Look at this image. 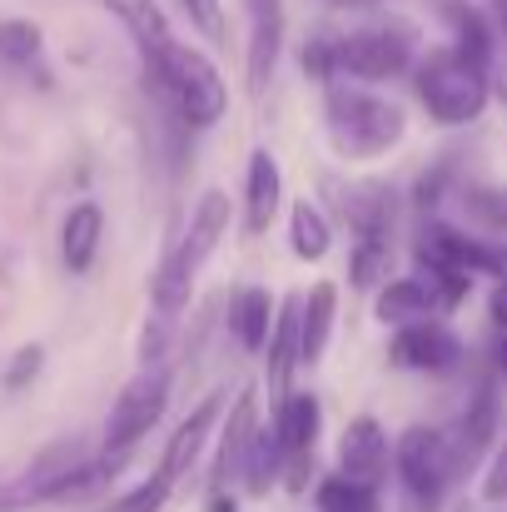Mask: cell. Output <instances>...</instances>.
<instances>
[{
	"label": "cell",
	"mask_w": 507,
	"mask_h": 512,
	"mask_svg": "<svg viewBox=\"0 0 507 512\" xmlns=\"http://www.w3.org/2000/svg\"><path fill=\"white\" fill-rule=\"evenodd\" d=\"M284 199V170L269 150L249 155V174H244V234H264L279 214Z\"/></svg>",
	"instance_id": "5bb4252c"
},
{
	"label": "cell",
	"mask_w": 507,
	"mask_h": 512,
	"mask_svg": "<svg viewBox=\"0 0 507 512\" xmlns=\"http://www.w3.org/2000/svg\"><path fill=\"white\" fill-rule=\"evenodd\" d=\"M498 20H503V35H507V0L498 5Z\"/></svg>",
	"instance_id": "f35d334b"
},
{
	"label": "cell",
	"mask_w": 507,
	"mask_h": 512,
	"mask_svg": "<svg viewBox=\"0 0 507 512\" xmlns=\"http://www.w3.org/2000/svg\"><path fill=\"white\" fill-rule=\"evenodd\" d=\"M448 25H453V50L488 70V65H493V25L483 20V10L453 0V5H448Z\"/></svg>",
	"instance_id": "484cf974"
},
{
	"label": "cell",
	"mask_w": 507,
	"mask_h": 512,
	"mask_svg": "<svg viewBox=\"0 0 507 512\" xmlns=\"http://www.w3.org/2000/svg\"><path fill=\"white\" fill-rule=\"evenodd\" d=\"M239 478H244V493H254V498H264L284 478V443H279L274 428H254L249 453L239 463Z\"/></svg>",
	"instance_id": "7402d4cb"
},
{
	"label": "cell",
	"mask_w": 507,
	"mask_h": 512,
	"mask_svg": "<svg viewBox=\"0 0 507 512\" xmlns=\"http://www.w3.org/2000/svg\"><path fill=\"white\" fill-rule=\"evenodd\" d=\"M279 45H284V0H249V65H244V85L254 100H264L274 65H279Z\"/></svg>",
	"instance_id": "8fae6325"
},
{
	"label": "cell",
	"mask_w": 507,
	"mask_h": 512,
	"mask_svg": "<svg viewBox=\"0 0 507 512\" xmlns=\"http://www.w3.org/2000/svg\"><path fill=\"white\" fill-rule=\"evenodd\" d=\"M45 35L35 20H0V60L5 65H30L40 55Z\"/></svg>",
	"instance_id": "f1b7e54d"
},
{
	"label": "cell",
	"mask_w": 507,
	"mask_h": 512,
	"mask_svg": "<svg viewBox=\"0 0 507 512\" xmlns=\"http://www.w3.org/2000/svg\"><path fill=\"white\" fill-rule=\"evenodd\" d=\"M145 75L155 85V95L169 105V115L184 125V130H209L224 120L229 110V90L214 70L209 55L189 50L184 40L169 35L155 55H145Z\"/></svg>",
	"instance_id": "6da1fadb"
},
{
	"label": "cell",
	"mask_w": 507,
	"mask_h": 512,
	"mask_svg": "<svg viewBox=\"0 0 507 512\" xmlns=\"http://www.w3.org/2000/svg\"><path fill=\"white\" fill-rule=\"evenodd\" d=\"M100 239H105V209L100 204H75L60 224V259L70 274H90L95 254H100Z\"/></svg>",
	"instance_id": "e0dca14e"
},
{
	"label": "cell",
	"mask_w": 507,
	"mask_h": 512,
	"mask_svg": "<svg viewBox=\"0 0 507 512\" xmlns=\"http://www.w3.org/2000/svg\"><path fill=\"white\" fill-rule=\"evenodd\" d=\"M388 358L408 373H448V368L463 363V339L438 319H418V324H403L393 334Z\"/></svg>",
	"instance_id": "9c48e42d"
},
{
	"label": "cell",
	"mask_w": 507,
	"mask_h": 512,
	"mask_svg": "<svg viewBox=\"0 0 507 512\" xmlns=\"http://www.w3.org/2000/svg\"><path fill=\"white\" fill-rule=\"evenodd\" d=\"M319 428H324V408L319 398L304 388V393H284L279 408H274V433L284 443V453H299V448H314L319 443Z\"/></svg>",
	"instance_id": "d6986e66"
},
{
	"label": "cell",
	"mask_w": 507,
	"mask_h": 512,
	"mask_svg": "<svg viewBox=\"0 0 507 512\" xmlns=\"http://www.w3.org/2000/svg\"><path fill=\"white\" fill-rule=\"evenodd\" d=\"M40 368H45V348H40V343H25V348H15V358L5 363V388H10V393L30 388V383L40 378Z\"/></svg>",
	"instance_id": "f546056e"
},
{
	"label": "cell",
	"mask_w": 507,
	"mask_h": 512,
	"mask_svg": "<svg viewBox=\"0 0 507 512\" xmlns=\"http://www.w3.org/2000/svg\"><path fill=\"white\" fill-rule=\"evenodd\" d=\"M483 503H507V443L493 453V463L483 473Z\"/></svg>",
	"instance_id": "836d02e7"
},
{
	"label": "cell",
	"mask_w": 507,
	"mask_h": 512,
	"mask_svg": "<svg viewBox=\"0 0 507 512\" xmlns=\"http://www.w3.org/2000/svg\"><path fill=\"white\" fill-rule=\"evenodd\" d=\"M393 473H398V483H403V503L438 512L443 498H448V488H453V478L463 473V458H458L448 428H423V423H418V428H408V433L398 438V448H393Z\"/></svg>",
	"instance_id": "8992f818"
},
{
	"label": "cell",
	"mask_w": 507,
	"mask_h": 512,
	"mask_svg": "<svg viewBox=\"0 0 507 512\" xmlns=\"http://www.w3.org/2000/svg\"><path fill=\"white\" fill-rule=\"evenodd\" d=\"M209 512H239L234 493L229 488H209Z\"/></svg>",
	"instance_id": "d590c367"
},
{
	"label": "cell",
	"mask_w": 507,
	"mask_h": 512,
	"mask_svg": "<svg viewBox=\"0 0 507 512\" xmlns=\"http://www.w3.org/2000/svg\"><path fill=\"white\" fill-rule=\"evenodd\" d=\"M274 294L269 289H239L234 294V304H229V329H234V339L244 343L249 353H264V343H269V329H274Z\"/></svg>",
	"instance_id": "ffe728a7"
},
{
	"label": "cell",
	"mask_w": 507,
	"mask_h": 512,
	"mask_svg": "<svg viewBox=\"0 0 507 512\" xmlns=\"http://www.w3.org/2000/svg\"><path fill=\"white\" fill-rule=\"evenodd\" d=\"M438 299H433V284L418 274V279H388L378 289V304H373V319L388 324V329H403V324H418V319H433Z\"/></svg>",
	"instance_id": "ac0fdd59"
},
{
	"label": "cell",
	"mask_w": 507,
	"mask_h": 512,
	"mask_svg": "<svg viewBox=\"0 0 507 512\" xmlns=\"http://www.w3.org/2000/svg\"><path fill=\"white\" fill-rule=\"evenodd\" d=\"M319 512H383V503H378V488H363V483L334 473L319 483Z\"/></svg>",
	"instance_id": "4316f807"
},
{
	"label": "cell",
	"mask_w": 507,
	"mask_h": 512,
	"mask_svg": "<svg viewBox=\"0 0 507 512\" xmlns=\"http://www.w3.org/2000/svg\"><path fill=\"white\" fill-rule=\"evenodd\" d=\"M169 493H174V478H169L165 468H155L145 483H135L130 493H120L115 503H105V512H160L169 503Z\"/></svg>",
	"instance_id": "83f0119b"
},
{
	"label": "cell",
	"mask_w": 507,
	"mask_h": 512,
	"mask_svg": "<svg viewBox=\"0 0 507 512\" xmlns=\"http://www.w3.org/2000/svg\"><path fill=\"white\" fill-rule=\"evenodd\" d=\"M219 418H224V393H209V398H204V403L174 428V438H169V448H165V463H160L174 483L194 468V458H199V448H204V438L214 433Z\"/></svg>",
	"instance_id": "2e32d148"
},
{
	"label": "cell",
	"mask_w": 507,
	"mask_h": 512,
	"mask_svg": "<svg viewBox=\"0 0 507 512\" xmlns=\"http://www.w3.org/2000/svg\"><path fill=\"white\" fill-rule=\"evenodd\" d=\"M413 80H418L423 110H428L443 130L473 125V120L488 110V70L473 65L468 55H458L453 45L423 50V55L413 60Z\"/></svg>",
	"instance_id": "277c9868"
},
{
	"label": "cell",
	"mask_w": 507,
	"mask_h": 512,
	"mask_svg": "<svg viewBox=\"0 0 507 512\" xmlns=\"http://www.w3.org/2000/svg\"><path fill=\"white\" fill-rule=\"evenodd\" d=\"M169 388H174V368H160V363L125 383V393L115 398V408H110V418H105L100 473H120V468H125V458L140 448V438L165 418Z\"/></svg>",
	"instance_id": "52a82bcc"
},
{
	"label": "cell",
	"mask_w": 507,
	"mask_h": 512,
	"mask_svg": "<svg viewBox=\"0 0 507 512\" xmlns=\"http://www.w3.org/2000/svg\"><path fill=\"white\" fill-rule=\"evenodd\" d=\"M388 264H393L388 234H353V254H348V279H353V289L378 294V289L388 284Z\"/></svg>",
	"instance_id": "d4e9b609"
},
{
	"label": "cell",
	"mask_w": 507,
	"mask_h": 512,
	"mask_svg": "<svg viewBox=\"0 0 507 512\" xmlns=\"http://www.w3.org/2000/svg\"><path fill=\"white\" fill-rule=\"evenodd\" d=\"M493 428H498V393H493V388H478V393L468 398V408H463L458 428H448V438H453L458 458L468 463V458H478V453L488 448Z\"/></svg>",
	"instance_id": "44dd1931"
},
{
	"label": "cell",
	"mask_w": 507,
	"mask_h": 512,
	"mask_svg": "<svg viewBox=\"0 0 507 512\" xmlns=\"http://www.w3.org/2000/svg\"><path fill=\"white\" fill-rule=\"evenodd\" d=\"M299 304H304V294H289L279 309H274V329H269V363H264V383H269V393L274 398H284L289 393V378L304 368V358H299Z\"/></svg>",
	"instance_id": "7c38bea8"
},
{
	"label": "cell",
	"mask_w": 507,
	"mask_h": 512,
	"mask_svg": "<svg viewBox=\"0 0 507 512\" xmlns=\"http://www.w3.org/2000/svg\"><path fill=\"white\" fill-rule=\"evenodd\" d=\"M338 204H343L353 234H393V194L383 184L338 189Z\"/></svg>",
	"instance_id": "603a6c76"
},
{
	"label": "cell",
	"mask_w": 507,
	"mask_h": 512,
	"mask_svg": "<svg viewBox=\"0 0 507 512\" xmlns=\"http://www.w3.org/2000/svg\"><path fill=\"white\" fill-rule=\"evenodd\" d=\"M488 314H493V324L507 334V279H498V289H493V304H488Z\"/></svg>",
	"instance_id": "e575fe53"
},
{
	"label": "cell",
	"mask_w": 507,
	"mask_h": 512,
	"mask_svg": "<svg viewBox=\"0 0 507 512\" xmlns=\"http://www.w3.org/2000/svg\"><path fill=\"white\" fill-rule=\"evenodd\" d=\"M334 319H338V284L319 279L304 294V304H299V358H304V368H319L324 363Z\"/></svg>",
	"instance_id": "9a60e30c"
},
{
	"label": "cell",
	"mask_w": 507,
	"mask_h": 512,
	"mask_svg": "<svg viewBox=\"0 0 507 512\" xmlns=\"http://www.w3.org/2000/svg\"><path fill=\"white\" fill-rule=\"evenodd\" d=\"M95 478H100V458H90L85 438H60V443L45 448L20 478L0 483V512L75 498V493H85Z\"/></svg>",
	"instance_id": "5b68a950"
},
{
	"label": "cell",
	"mask_w": 507,
	"mask_h": 512,
	"mask_svg": "<svg viewBox=\"0 0 507 512\" xmlns=\"http://www.w3.org/2000/svg\"><path fill=\"white\" fill-rule=\"evenodd\" d=\"M289 249H294L304 264H319V259L334 249V224L324 219L319 204L299 199V204L289 209Z\"/></svg>",
	"instance_id": "cb8c5ba5"
},
{
	"label": "cell",
	"mask_w": 507,
	"mask_h": 512,
	"mask_svg": "<svg viewBox=\"0 0 507 512\" xmlns=\"http://www.w3.org/2000/svg\"><path fill=\"white\" fill-rule=\"evenodd\" d=\"M259 428V393L244 388L224 418V433H219V458H214V473H209V488H229V478H239V463L249 453V438Z\"/></svg>",
	"instance_id": "4fadbf2b"
},
{
	"label": "cell",
	"mask_w": 507,
	"mask_h": 512,
	"mask_svg": "<svg viewBox=\"0 0 507 512\" xmlns=\"http://www.w3.org/2000/svg\"><path fill=\"white\" fill-rule=\"evenodd\" d=\"M229 234V194L224 189H204L194 214H189V229L179 234V244L165 254V264L155 269L150 279V299L160 314H179L194 294V274L209 264V254L219 249V239Z\"/></svg>",
	"instance_id": "3957f363"
},
{
	"label": "cell",
	"mask_w": 507,
	"mask_h": 512,
	"mask_svg": "<svg viewBox=\"0 0 507 512\" xmlns=\"http://www.w3.org/2000/svg\"><path fill=\"white\" fill-rule=\"evenodd\" d=\"M184 10H189V25H199V35L209 40V45H224L229 35H224V5L219 0H179Z\"/></svg>",
	"instance_id": "4dcf8cb0"
},
{
	"label": "cell",
	"mask_w": 507,
	"mask_h": 512,
	"mask_svg": "<svg viewBox=\"0 0 507 512\" xmlns=\"http://www.w3.org/2000/svg\"><path fill=\"white\" fill-rule=\"evenodd\" d=\"M338 10H368V5H378V0H329Z\"/></svg>",
	"instance_id": "8d00e7d4"
},
{
	"label": "cell",
	"mask_w": 507,
	"mask_h": 512,
	"mask_svg": "<svg viewBox=\"0 0 507 512\" xmlns=\"http://www.w3.org/2000/svg\"><path fill=\"white\" fill-rule=\"evenodd\" d=\"M498 368L507 373V334H503V343H498Z\"/></svg>",
	"instance_id": "74e56055"
},
{
	"label": "cell",
	"mask_w": 507,
	"mask_h": 512,
	"mask_svg": "<svg viewBox=\"0 0 507 512\" xmlns=\"http://www.w3.org/2000/svg\"><path fill=\"white\" fill-rule=\"evenodd\" d=\"M304 75H314V80H334L338 75V40L329 35H314L309 45H304Z\"/></svg>",
	"instance_id": "1f68e13d"
},
{
	"label": "cell",
	"mask_w": 507,
	"mask_h": 512,
	"mask_svg": "<svg viewBox=\"0 0 507 512\" xmlns=\"http://www.w3.org/2000/svg\"><path fill=\"white\" fill-rule=\"evenodd\" d=\"M388 468H393V453H388V438H383V423L373 413H358L343 438H338V473L363 483V488H383L388 483Z\"/></svg>",
	"instance_id": "30bf717a"
},
{
	"label": "cell",
	"mask_w": 507,
	"mask_h": 512,
	"mask_svg": "<svg viewBox=\"0 0 507 512\" xmlns=\"http://www.w3.org/2000/svg\"><path fill=\"white\" fill-rule=\"evenodd\" d=\"M294 498H304L309 493V483H314V448H299V453H284V478H279Z\"/></svg>",
	"instance_id": "d6a6232c"
},
{
	"label": "cell",
	"mask_w": 507,
	"mask_h": 512,
	"mask_svg": "<svg viewBox=\"0 0 507 512\" xmlns=\"http://www.w3.org/2000/svg\"><path fill=\"white\" fill-rule=\"evenodd\" d=\"M418 60V30L403 15L373 20L353 35L338 40V75L343 80H363V85H383L393 75H403Z\"/></svg>",
	"instance_id": "ba28073f"
},
{
	"label": "cell",
	"mask_w": 507,
	"mask_h": 512,
	"mask_svg": "<svg viewBox=\"0 0 507 512\" xmlns=\"http://www.w3.org/2000/svg\"><path fill=\"white\" fill-rule=\"evenodd\" d=\"M324 125H329V140L343 160H383L388 150L403 145L408 135V110L383 100V95H368V90H353L343 85V75L329 80V105H324Z\"/></svg>",
	"instance_id": "7a4b0ae2"
}]
</instances>
